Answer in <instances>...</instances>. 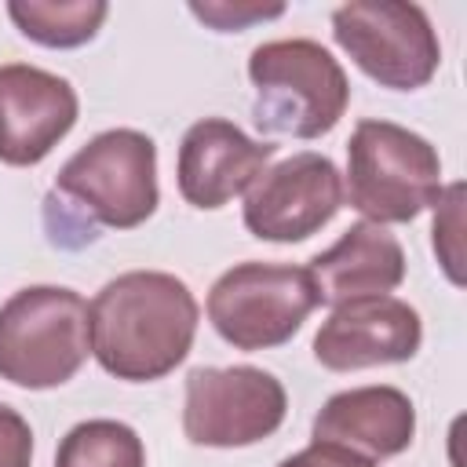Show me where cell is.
I'll return each instance as SVG.
<instances>
[{"mask_svg":"<svg viewBox=\"0 0 467 467\" xmlns=\"http://www.w3.org/2000/svg\"><path fill=\"white\" fill-rule=\"evenodd\" d=\"M91 350L99 365L131 383L161 379L193 343V292L161 270H131L109 281L88 306Z\"/></svg>","mask_w":467,"mask_h":467,"instance_id":"1","label":"cell"},{"mask_svg":"<svg viewBox=\"0 0 467 467\" xmlns=\"http://www.w3.org/2000/svg\"><path fill=\"white\" fill-rule=\"evenodd\" d=\"M29 460H33L29 423L15 409L0 405V467H29Z\"/></svg>","mask_w":467,"mask_h":467,"instance_id":"18","label":"cell"},{"mask_svg":"<svg viewBox=\"0 0 467 467\" xmlns=\"http://www.w3.org/2000/svg\"><path fill=\"white\" fill-rule=\"evenodd\" d=\"M420 314L390 296L354 299L328 314L314 336V358L332 372L409 361L420 350Z\"/></svg>","mask_w":467,"mask_h":467,"instance_id":"10","label":"cell"},{"mask_svg":"<svg viewBox=\"0 0 467 467\" xmlns=\"http://www.w3.org/2000/svg\"><path fill=\"white\" fill-rule=\"evenodd\" d=\"M77 120V91L69 80L36 66H0V161L36 164Z\"/></svg>","mask_w":467,"mask_h":467,"instance_id":"11","label":"cell"},{"mask_svg":"<svg viewBox=\"0 0 467 467\" xmlns=\"http://www.w3.org/2000/svg\"><path fill=\"white\" fill-rule=\"evenodd\" d=\"M350 208L379 223H409L441 197V161L434 146L390 120H361L347 146Z\"/></svg>","mask_w":467,"mask_h":467,"instance_id":"4","label":"cell"},{"mask_svg":"<svg viewBox=\"0 0 467 467\" xmlns=\"http://www.w3.org/2000/svg\"><path fill=\"white\" fill-rule=\"evenodd\" d=\"M281 467H372L365 456H354L339 445H328V441H314L310 449L288 456Z\"/></svg>","mask_w":467,"mask_h":467,"instance_id":"20","label":"cell"},{"mask_svg":"<svg viewBox=\"0 0 467 467\" xmlns=\"http://www.w3.org/2000/svg\"><path fill=\"white\" fill-rule=\"evenodd\" d=\"M460 201H463V186H449L441 197V212L434 219V248L449 270V277L460 285Z\"/></svg>","mask_w":467,"mask_h":467,"instance_id":"17","label":"cell"},{"mask_svg":"<svg viewBox=\"0 0 467 467\" xmlns=\"http://www.w3.org/2000/svg\"><path fill=\"white\" fill-rule=\"evenodd\" d=\"M55 193L99 226L131 230L157 208V150L142 131H102L66 161Z\"/></svg>","mask_w":467,"mask_h":467,"instance_id":"5","label":"cell"},{"mask_svg":"<svg viewBox=\"0 0 467 467\" xmlns=\"http://www.w3.org/2000/svg\"><path fill=\"white\" fill-rule=\"evenodd\" d=\"M7 15L15 18V26L44 44V47H77L84 40L95 36V29L106 18V4H88V0H73V4H44V0H11Z\"/></svg>","mask_w":467,"mask_h":467,"instance_id":"15","label":"cell"},{"mask_svg":"<svg viewBox=\"0 0 467 467\" xmlns=\"http://www.w3.org/2000/svg\"><path fill=\"white\" fill-rule=\"evenodd\" d=\"M270 157V142L248 139L223 117H204L186 131L179 146V193L193 208H223L263 175Z\"/></svg>","mask_w":467,"mask_h":467,"instance_id":"12","label":"cell"},{"mask_svg":"<svg viewBox=\"0 0 467 467\" xmlns=\"http://www.w3.org/2000/svg\"><path fill=\"white\" fill-rule=\"evenodd\" d=\"M310 277L321 303L343 306L354 299L387 296L405 277V252L394 234L376 223L350 226L328 252L310 259Z\"/></svg>","mask_w":467,"mask_h":467,"instance_id":"14","label":"cell"},{"mask_svg":"<svg viewBox=\"0 0 467 467\" xmlns=\"http://www.w3.org/2000/svg\"><path fill=\"white\" fill-rule=\"evenodd\" d=\"M317 303L306 266L237 263L212 285L208 317L237 350H266L292 339Z\"/></svg>","mask_w":467,"mask_h":467,"instance_id":"6","label":"cell"},{"mask_svg":"<svg viewBox=\"0 0 467 467\" xmlns=\"http://www.w3.org/2000/svg\"><path fill=\"white\" fill-rule=\"evenodd\" d=\"M88 347V303L69 288H22L0 306V376L15 387L47 390L73 379Z\"/></svg>","mask_w":467,"mask_h":467,"instance_id":"3","label":"cell"},{"mask_svg":"<svg viewBox=\"0 0 467 467\" xmlns=\"http://www.w3.org/2000/svg\"><path fill=\"white\" fill-rule=\"evenodd\" d=\"M255 84L252 117L270 135L317 139L347 109L350 84L339 62L314 40H270L248 58Z\"/></svg>","mask_w":467,"mask_h":467,"instance_id":"2","label":"cell"},{"mask_svg":"<svg viewBox=\"0 0 467 467\" xmlns=\"http://www.w3.org/2000/svg\"><path fill=\"white\" fill-rule=\"evenodd\" d=\"M190 11L204 22H212L215 29H241V26L259 22V18H277L285 7L281 4H274V7H259V4H193Z\"/></svg>","mask_w":467,"mask_h":467,"instance_id":"19","label":"cell"},{"mask_svg":"<svg viewBox=\"0 0 467 467\" xmlns=\"http://www.w3.org/2000/svg\"><path fill=\"white\" fill-rule=\"evenodd\" d=\"M146 452L139 434L117 420L77 423L55 456V467H142Z\"/></svg>","mask_w":467,"mask_h":467,"instance_id":"16","label":"cell"},{"mask_svg":"<svg viewBox=\"0 0 467 467\" xmlns=\"http://www.w3.org/2000/svg\"><path fill=\"white\" fill-rule=\"evenodd\" d=\"M285 420V387L252 365L193 368L186 376L182 431L193 445H252Z\"/></svg>","mask_w":467,"mask_h":467,"instance_id":"8","label":"cell"},{"mask_svg":"<svg viewBox=\"0 0 467 467\" xmlns=\"http://www.w3.org/2000/svg\"><path fill=\"white\" fill-rule=\"evenodd\" d=\"M332 33L361 73L394 91L423 88L441 58L438 36L416 4L354 0L336 7Z\"/></svg>","mask_w":467,"mask_h":467,"instance_id":"7","label":"cell"},{"mask_svg":"<svg viewBox=\"0 0 467 467\" xmlns=\"http://www.w3.org/2000/svg\"><path fill=\"white\" fill-rule=\"evenodd\" d=\"M343 201L339 171L321 153H292L263 171L244 197V226L259 241H303L317 234Z\"/></svg>","mask_w":467,"mask_h":467,"instance_id":"9","label":"cell"},{"mask_svg":"<svg viewBox=\"0 0 467 467\" xmlns=\"http://www.w3.org/2000/svg\"><path fill=\"white\" fill-rule=\"evenodd\" d=\"M416 434L412 401L394 387H358L325 401L314 420V441L339 445L354 456H394Z\"/></svg>","mask_w":467,"mask_h":467,"instance_id":"13","label":"cell"}]
</instances>
